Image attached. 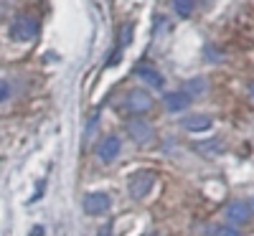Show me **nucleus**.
<instances>
[{
    "instance_id": "nucleus-1",
    "label": "nucleus",
    "mask_w": 254,
    "mask_h": 236,
    "mask_svg": "<svg viewBox=\"0 0 254 236\" xmlns=\"http://www.w3.org/2000/svg\"><path fill=\"white\" fill-rule=\"evenodd\" d=\"M36 33H38V20L28 18V15L15 18L10 26V38H15V41H31V38H36Z\"/></svg>"
},
{
    "instance_id": "nucleus-2",
    "label": "nucleus",
    "mask_w": 254,
    "mask_h": 236,
    "mask_svg": "<svg viewBox=\"0 0 254 236\" xmlns=\"http://www.w3.org/2000/svg\"><path fill=\"white\" fill-rule=\"evenodd\" d=\"M155 185V176L150 173V170H142V173H135L130 178V196L135 201H142L147 193H150V188Z\"/></svg>"
},
{
    "instance_id": "nucleus-3",
    "label": "nucleus",
    "mask_w": 254,
    "mask_h": 236,
    "mask_svg": "<svg viewBox=\"0 0 254 236\" xmlns=\"http://www.w3.org/2000/svg\"><path fill=\"white\" fill-rule=\"evenodd\" d=\"M127 132H130V137L137 142V145H150L155 140V130L150 122L145 119H132L130 124H127Z\"/></svg>"
},
{
    "instance_id": "nucleus-4",
    "label": "nucleus",
    "mask_w": 254,
    "mask_h": 236,
    "mask_svg": "<svg viewBox=\"0 0 254 236\" xmlns=\"http://www.w3.org/2000/svg\"><path fill=\"white\" fill-rule=\"evenodd\" d=\"M110 206H112V201L107 193H87L84 196V211L89 216H102V213L110 211Z\"/></svg>"
},
{
    "instance_id": "nucleus-5",
    "label": "nucleus",
    "mask_w": 254,
    "mask_h": 236,
    "mask_svg": "<svg viewBox=\"0 0 254 236\" xmlns=\"http://www.w3.org/2000/svg\"><path fill=\"white\" fill-rule=\"evenodd\" d=\"M150 107H153V97L147 92H142V89H132L130 94L125 97V110H130V112L142 115V112L150 110Z\"/></svg>"
},
{
    "instance_id": "nucleus-6",
    "label": "nucleus",
    "mask_w": 254,
    "mask_h": 236,
    "mask_svg": "<svg viewBox=\"0 0 254 236\" xmlns=\"http://www.w3.org/2000/svg\"><path fill=\"white\" fill-rule=\"evenodd\" d=\"M120 147H122L120 137H117V135H107V137L97 145V155H99L104 163H112V160L120 155Z\"/></svg>"
},
{
    "instance_id": "nucleus-7",
    "label": "nucleus",
    "mask_w": 254,
    "mask_h": 236,
    "mask_svg": "<svg viewBox=\"0 0 254 236\" xmlns=\"http://www.w3.org/2000/svg\"><path fill=\"white\" fill-rule=\"evenodd\" d=\"M135 74L147 84V87H155V89H163V87H165L163 74H160L158 69H153V66H147V63H140V66L135 69Z\"/></svg>"
},
{
    "instance_id": "nucleus-8",
    "label": "nucleus",
    "mask_w": 254,
    "mask_h": 236,
    "mask_svg": "<svg viewBox=\"0 0 254 236\" xmlns=\"http://www.w3.org/2000/svg\"><path fill=\"white\" fill-rule=\"evenodd\" d=\"M188 97L186 92H165L163 94V104H165V110L168 112H183L186 107H188Z\"/></svg>"
},
{
    "instance_id": "nucleus-9",
    "label": "nucleus",
    "mask_w": 254,
    "mask_h": 236,
    "mask_svg": "<svg viewBox=\"0 0 254 236\" xmlns=\"http://www.w3.org/2000/svg\"><path fill=\"white\" fill-rule=\"evenodd\" d=\"M183 127L188 132H206V130H211V117H206V115H188V117H183Z\"/></svg>"
},
{
    "instance_id": "nucleus-10",
    "label": "nucleus",
    "mask_w": 254,
    "mask_h": 236,
    "mask_svg": "<svg viewBox=\"0 0 254 236\" xmlns=\"http://www.w3.org/2000/svg\"><path fill=\"white\" fill-rule=\"evenodd\" d=\"M226 216H229V221H234V224H247L249 216H252V208H249V203H231L226 208Z\"/></svg>"
},
{
    "instance_id": "nucleus-11",
    "label": "nucleus",
    "mask_w": 254,
    "mask_h": 236,
    "mask_svg": "<svg viewBox=\"0 0 254 236\" xmlns=\"http://www.w3.org/2000/svg\"><path fill=\"white\" fill-rule=\"evenodd\" d=\"M130 41H132V23H125V28H122V33H120V44H117V49H115L112 59L107 61L110 66H112V63H117V61H120V56L125 54V49L130 46Z\"/></svg>"
},
{
    "instance_id": "nucleus-12",
    "label": "nucleus",
    "mask_w": 254,
    "mask_h": 236,
    "mask_svg": "<svg viewBox=\"0 0 254 236\" xmlns=\"http://www.w3.org/2000/svg\"><path fill=\"white\" fill-rule=\"evenodd\" d=\"M206 87H208V81L206 79H190L188 84H186V97L190 99V97H198V94H203L206 92Z\"/></svg>"
},
{
    "instance_id": "nucleus-13",
    "label": "nucleus",
    "mask_w": 254,
    "mask_h": 236,
    "mask_svg": "<svg viewBox=\"0 0 254 236\" xmlns=\"http://www.w3.org/2000/svg\"><path fill=\"white\" fill-rule=\"evenodd\" d=\"M208 236H239V229L226 226V224H216L208 229Z\"/></svg>"
},
{
    "instance_id": "nucleus-14",
    "label": "nucleus",
    "mask_w": 254,
    "mask_h": 236,
    "mask_svg": "<svg viewBox=\"0 0 254 236\" xmlns=\"http://www.w3.org/2000/svg\"><path fill=\"white\" fill-rule=\"evenodd\" d=\"M173 5H176V13L178 15L188 18L190 13H193V8H196V0H173Z\"/></svg>"
},
{
    "instance_id": "nucleus-15",
    "label": "nucleus",
    "mask_w": 254,
    "mask_h": 236,
    "mask_svg": "<svg viewBox=\"0 0 254 236\" xmlns=\"http://www.w3.org/2000/svg\"><path fill=\"white\" fill-rule=\"evenodd\" d=\"M8 94H10V87H8V84H5L3 79H0V102H5V99H8Z\"/></svg>"
},
{
    "instance_id": "nucleus-16",
    "label": "nucleus",
    "mask_w": 254,
    "mask_h": 236,
    "mask_svg": "<svg viewBox=\"0 0 254 236\" xmlns=\"http://www.w3.org/2000/svg\"><path fill=\"white\" fill-rule=\"evenodd\" d=\"M31 236H44V226H33Z\"/></svg>"
},
{
    "instance_id": "nucleus-17",
    "label": "nucleus",
    "mask_w": 254,
    "mask_h": 236,
    "mask_svg": "<svg viewBox=\"0 0 254 236\" xmlns=\"http://www.w3.org/2000/svg\"><path fill=\"white\" fill-rule=\"evenodd\" d=\"M99 236H112V226H104V229L99 231Z\"/></svg>"
},
{
    "instance_id": "nucleus-18",
    "label": "nucleus",
    "mask_w": 254,
    "mask_h": 236,
    "mask_svg": "<svg viewBox=\"0 0 254 236\" xmlns=\"http://www.w3.org/2000/svg\"><path fill=\"white\" fill-rule=\"evenodd\" d=\"M249 94H252V99H254V84H252V87H249Z\"/></svg>"
},
{
    "instance_id": "nucleus-19",
    "label": "nucleus",
    "mask_w": 254,
    "mask_h": 236,
    "mask_svg": "<svg viewBox=\"0 0 254 236\" xmlns=\"http://www.w3.org/2000/svg\"><path fill=\"white\" fill-rule=\"evenodd\" d=\"M249 208H252V211H254V198H252V203H249Z\"/></svg>"
}]
</instances>
